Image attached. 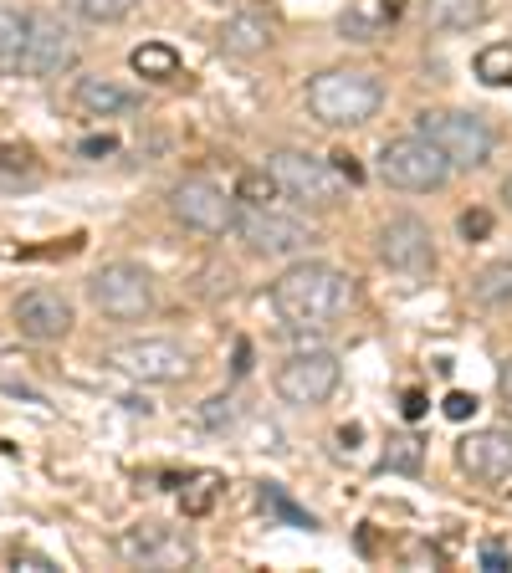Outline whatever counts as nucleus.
I'll list each match as a JSON object with an SVG mask.
<instances>
[{
    "label": "nucleus",
    "instance_id": "nucleus-35",
    "mask_svg": "<svg viewBox=\"0 0 512 573\" xmlns=\"http://www.w3.org/2000/svg\"><path fill=\"white\" fill-rule=\"evenodd\" d=\"M333 169H338V174H344V180H349V185H359V180H364V164H359L354 154H333Z\"/></svg>",
    "mask_w": 512,
    "mask_h": 573
},
{
    "label": "nucleus",
    "instance_id": "nucleus-28",
    "mask_svg": "<svg viewBox=\"0 0 512 573\" xmlns=\"http://www.w3.org/2000/svg\"><path fill=\"white\" fill-rule=\"evenodd\" d=\"M277 195H282V185L272 180L267 164H262V169H246L241 180H236V200H241V205H272Z\"/></svg>",
    "mask_w": 512,
    "mask_h": 573
},
{
    "label": "nucleus",
    "instance_id": "nucleus-1",
    "mask_svg": "<svg viewBox=\"0 0 512 573\" xmlns=\"http://www.w3.org/2000/svg\"><path fill=\"white\" fill-rule=\"evenodd\" d=\"M354 287L349 277L328 267V261H297L272 282V313L292 328V333H323L349 313Z\"/></svg>",
    "mask_w": 512,
    "mask_h": 573
},
{
    "label": "nucleus",
    "instance_id": "nucleus-29",
    "mask_svg": "<svg viewBox=\"0 0 512 573\" xmlns=\"http://www.w3.org/2000/svg\"><path fill=\"white\" fill-rule=\"evenodd\" d=\"M236 415H241V410H236L231 394H210V400L200 405V425H205V430H216V435H221V430H231V425H236Z\"/></svg>",
    "mask_w": 512,
    "mask_h": 573
},
{
    "label": "nucleus",
    "instance_id": "nucleus-39",
    "mask_svg": "<svg viewBox=\"0 0 512 573\" xmlns=\"http://www.w3.org/2000/svg\"><path fill=\"white\" fill-rule=\"evenodd\" d=\"M231 369H236V374H251V343H246V338L236 343V364H231Z\"/></svg>",
    "mask_w": 512,
    "mask_h": 573
},
{
    "label": "nucleus",
    "instance_id": "nucleus-27",
    "mask_svg": "<svg viewBox=\"0 0 512 573\" xmlns=\"http://www.w3.org/2000/svg\"><path fill=\"white\" fill-rule=\"evenodd\" d=\"M26 26H31V11H21V6H6V0H0V67H6V62L21 52Z\"/></svg>",
    "mask_w": 512,
    "mask_h": 573
},
{
    "label": "nucleus",
    "instance_id": "nucleus-21",
    "mask_svg": "<svg viewBox=\"0 0 512 573\" xmlns=\"http://www.w3.org/2000/svg\"><path fill=\"white\" fill-rule=\"evenodd\" d=\"M256 507H262L267 517H277L282 527H318V517L308 507H297L287 497V487H277V481H262V487H256Z\"/></svg>",
    "mask_w": 512,
    "mask_h": 573
},
{
    "label": "nucleus",
    "instance_id": "nucleus-20",
    "mask_svg": "<svg viewBox=\"0 0 512 573\" xmlns=\"http://www.w3.org/2000/svg\"><path fill=\"white\" fill-rule=\"evenodd\" d=\"M128 67H134L139 77H149V82H169L180 72V52L169 47V41H144V47L128 52Z\"/></svg>",
    "mask_w": 512,
    "mask_h": 573
},
{
    "label": "nucleus",
    "instance_id": "nucleus-2",
    "mask_svg": "<svg viewBox=\"0 0 512 573\" xmlns=\"http://www.w3.org/2000/svg\"><path fill=\"white\" fill-rule=\"evenodd\" d=\"M384 87L364 67H328L308 82V113L328 128H359L379 113Z\"/></svg>",
    "mask_w": 512,
    "mask_h": 573
},
{
    "label": "nucleus",
    "instance_id": "nucleus-3",
    "mask_svg": "<svg viewBox=\"0 0 512 573\" xmlns=\"http://www.w3.org/2000/svg\"><path fill=\"white\" fill-rule=\"evenodd\" d=\"M267 169L272 180L282 185V195H292L297 205H313V210H333L344 200V174L333 169V159H313L303 149H277L267 154Z\"/></svg>",
    "mask_w": 512,
    "mask_h": 573
},
{
    "label": "nucleus",
    "instance_id": "nucleus-9",
    "mask_svg": "<svg viewBox=\"0 0 512 573\" xmlns=\"http://www.w3.org/2000/svg\"><path fill=\"white\" fill-rule=\"evenodd\" d=\"M108 364L139 384H180L195 369L190 348H180L175 338H128L108 354Z\"/></svg>",
    "mask_w": 512,
    "mask_h": 573
},
{
    "label": "nucleus",
    "instance_id": "nucleus-37",
    "mask_svg": "<svg viewBox=\"0 0 512 573\" xmlns=\"http://www.w3.org/2000/svg\"><path fill=\"white\" fill-rule=\"evenodd\" d=\"M26 159H31L26 149H11V144H0V169H21Z\"/></svg>",
    "mask_w": 512,
    "mask_h": 573
},
{
    "label": "nucleus",
    "instance_id": "nucleus-26",
    "mask_svg": "<svg viewBox=\"0 0 512 573\" xmlns=\"http://www.w3.org/2000/svg\"><path fill=\"white\" fill-rule=\"evenodd\" d=\"M477 77L487 87H507L512 82V41H492V47L477 52Z\"/></svg>",
    "mask_w": 512,
    "mask_h": 573
},
{
    "label": "nucleus",
    "instance_id": "nucleus-13",
    "mask_svg": "<svg viewBox=\"0 0 512 573\" xmlns=\"http://www.w3.org/2000/svg\"><path fill=\"white\" fill-rule=\"evenodd\" d=\"M169 210H175L180 226L200 236H226L236 226V200H226V190L210 180H180L169 190Z\"/></svg>",
    "mask_w": 512,
    "mask_h": 573
},
{
    "label": "nucleus",
    "instance_id": "nucleus-16",
    "mask_svg": "<svg viewBox=\"0 0 512 573\" xmlns=\"http://www.w3.org/2000/svg\"><path fill=\"white\" fill-rule=\"evenodd\" d=\"M405 16V0H349L338 11V36L354 47H374L379 36H390V26Z\"/></svg>",
    "mask_w": 512,
    "mask_h": 573
},
{
    "label": "nucleus",
    "instance_id": "nucleus-34",
    "mask_svg": "<svg viewBox=\"0 0 512 573\" xmlns=\"http://www.w3.org/2000/svg\"><path fill=\"white\" fill-rule=\"evenodd\" d=\"M425 410H431V400H425L420 389H405V400H400V415H405V420H420Z\"/></svg>",
    "mask_w": 512,
    "mask_h": 573
},
{
    "label": "nucleus",
    "instance_id": "nucleus-10",
    "mask_svg": "<svg viewBox=\"0 0 512 573\" xmlns=\"http://www.w3.org/2000/svg\"><path fill=\"white\" fill-rule=\"evenodd\" d=\"M67 62H72V31L62 26V16L31 11L26 41H21V52L6 62V72H16V77H52Z\"/></svg>",
    "mask_w": 512,
    "mask_h": 573
},
{
    "label": "nucleus",
    "instance_id": "nucleus-19",
    "mask_svg": "<svg viewBox=\"0 0 512 573\" xmlns=\"http://www.w3.org/2000/svg\"><path fill=\"white\" fill-rule=\"evenodd\" d=\"M487 21V0H425V26L436 31H472Z\"/></svg>",
    "mask_w": 512,
    "mask_h": 573
},
{
    "label": "nucleus",
    "instance_id": "nucleus-32",
    "mask_svg": "<svg viewBox=\"0 0 512 573\" xmlns=\"http://www.w3.org/2000/svg\"><path fill=\"white\" fill-rule=\"evenodd\" d=\"M113 149H118V139H113V134H93V139H82V144H77V154H82V159H108Z\"/></svg>",
    "mask_w": 512,
    "mask_h": 573
},
{
    "label": "nucleus",
    "instance_id": "nucleus-38",
    "mask_svg": "<svg viewBox=\"0 0 512 573\" xmlns=\"http://www.w3.org/2000/svg\"><path fill=\"white\" fill-rule=\"evenodd\" d=\"M497 389H502V400H507V410H512V359H502V369H497Z\"/></svg>",
    "mask_w": 512,
    "mask_h": 573
},
{
    "label": "nucleus",
    "instance_id": "nucleus-23",
    "mask_svg": "<svg viewBox=\"0 0 512 573\" xmlns=\"http://www.w3.org/2000/svg\"><path fill=\"white\" fill-rule=\"evenodd\" d=\"M425 466V440L420 435H390V446L379 456V471H395V476H415Z\"/></svg>",
    "mask_w": 512,
    "mask_h": 573
},
{
    "label": "nucleus",
    "instance_id": "nucleus-33",
    "mask_svg": "<svg viewBox=\"0 0 512 573\" xmlns=\"http://www.w3.org/2000/svg\"><path fill=\"white\" fill-rule=\"evenodd\" d=\"M482 568H487V573H507V568H512V553H507L502 543H482Z\"/></svg>",
    "mask_w": 512,
    "mask_h": 573
},
{
    "label": "nucleus",
    "instance_id": "nucleus-24",
    "mask_svg": "<svg viewBox=\"0 0 512 573\" xmlns=\"http://www.w3.org/2000/svg\"><path fill=\"white\" fill-rule=\"evenodd\" d=\"M472 297L482 307H512V261H492L487 272H477Z\"/></svg>",
    "mask_w": 512,
    "mask_h": 573
},
{
    "label": "nucleus",
    "instance_id": "nucleus-17",
    "mask_svg": "<svg viewBox=\"0 0 512 573\" xmlns=\"http://www.w3.org/2000/svg\"><path fill=\"white\" fill-rule=\"evenodd\" d=\"M272 31H277V16H272V11L246 6V11H236V16L221 21L216 47H221L226 57H256V52L272 47Z\"/></svg>",
    "mask_w": 512,
    "mask_h": 573
},
{
    "label": "nucleus",
    "instance_id": "nucleus-15",
    "mask_svg": "<svg viewBox=\"0 0 512 573\" xmlns=\"http://www.w3.org/2000/svg\"><path fill=\"white\" fill-rule=\"evenodd\" d=\"M72 323H77V307H72L57 287H31V292L16 297V328H21L26 338H36V343L67 338Z\"/></svg>",
    "mask_w": 512,
    "mask_h": 573
},
{
    "label": "nucleus",
    "instance_id": "nucleus-22",
    "mask_svg": "<svg viewBox=\"0 0 512 573\" xmlns=\"http://www.w3.org/2000/svg\"><path fill=\"white\" fill-rule=\"evenodd\" d=\"M221 492H226V481H221L216 471H195V476H185V481H180V507H185V517H205L210 507H216Z\"/></svg>",
    "mask_w": 512,
    "mask_h": 573
},
{
    "label": "nucleus",
    "instance_id": "nucleus-40",
    "mask_svg": "<svg viewBox=\"0 0 512 573\" xmlns=\"http://www.w3.org/2000/svg\"><path fill=\"white\" fill-rule=\"evenodd\" d=\"M359 435H364L359 425H344V430H338V440H344V446H349V451H354V440H359Z\"/></svg>",
    "mask_w": 512,
    "mask_h": 573
},
{
    "label": "nucleus",
    "instance_id": "nucleus-41",
    "mask_svg": "<svg viewBox=\"0 0 512 573\" xmlns=\"http://www.w3.org/2000/svg\"><path fill=\"white\" fill-rule=\"evenodd\" d=\"M502 200L512 205V174H507V180H502Z\"/></svg>",
    "mask_w": 512,
    "mask_h": 573
},
{
    "label": "nucleus",
    "instance_id": "nucleus-6",
    "mask_svg": "<svg viewBox=\"0 0 512 573\" xmlns=\"http://www.w3.org/2000/svg\"><path fill=\"white\" fill-rule=\"evenodd\" d=\"M379 174H384V185H395V190H410V195H431L451 180V159L431 144V139H390L379 149Z\"/></svg>",
    "mask_w": 512,
    "mask_h": 573
},
{
    "label": "nucleus",
    "instance_id": "nucleus-5",
    "mask_svg": "<svg viewBox=\"0 0 512 573\" xmlns=\"http://www.w3.org/2000/svg\"><path fill=\"white\" fill-rule=\"evenodd\" d=\"M88 297L103 318L113 323H139L154 313V277L139 267V261H108V267L93 272Z\"/></svg>",
    "mask_w": 512,
    "mask_h": 573
},
{
    "label": "nucleus",
    "instance_id": "nucleus-12",
    "mask_svg": "<svg viewBox=\"0 0 512 573\" xmlns=\"http://www.w3.org/2000/svg\"><path fill=\"white\" fill-rule=\"evenodd\" d=\"M118 553L139 568H190L195 563V543L185 527H169V522H139L118 538Z\"/></svg>",
    "mask_w": 512,
    "mask_h": 573
},
{
    "label": "nucleus",
    "instance_id": "nucleus-30",
    "mask_svg": "<svg viewBox=\"0 0 512 573\" xmlns=\"http://www.w3.org/2000/svg\"><path fill=\"white\" fill-rule=\"evenodd\" d=\"M441 410H446V420H472L482 405H477V394H466V389H451Z\"/></svg>",
    "mask_w": 512,
    "mask_h": 573
},
{
    "label": "nucleus",
    "instance_id": "nucleus-11",
    "mask_svg": "<svg viewBox=\"0 0 512 573\" xmlns=\"http://www.w3.org/2000/svg\"><path fill=\"white\" fill-rule=\"evenodd\" d=\"M379 261L400 277H425L436 272V241L420 215H390L379 226Z\"/></svg>",
    "mask_w": 512,
    "mask_h": 573
},
{
    "label": "nucleus",
    "instance_id": "nucleus-8",
    "mask_svg": "<svg viewBox=\"0 0 512 573\" xmlns=\"http://www.w3.org/2000/svg\"><path fill=\"white\" fill-rule=\"evenodd\" d=\"M338 379H344V364H338V354H328V348H303V354H292L282 369H277V394L287 405L297 410H318L333 400Z\"/></svg>",
    "mask_w": 512,
    "mask_h": 573
},
{
    "label": "nucleus",
    "instance_id": "nucleus-18",
    "mask_svg": "<svg viewBox=\"0 0 512 573\" xmlns=\"http://www.w3.org/2000/svg\"><path fill=\"white\" fill-rule=\"evenodd\" d=\"M77 108L93 113V118H118V113H134L144 98L134 93V87H118L108 77H77Z\"/></svg>",
    "mask_w": 512,
    "mask_h": 573
},
{
    "label": "nucleus",
    "instance_id": "nucleus-31",
    "mask_svg": "<svg viewBox=\"0 0 512 573\" xmlns=\"http://www.w3.org/2000/svg\"><path fill=\"white\" fill-rule=\"evenodd\" d=\"M461 236L466 241H487L492 236V210H466L461 215Z\"/></svg>",
    "mask_w": 512,
    "mask_h": 573
},
{
    "label": "nucleus",
    "instance_id": "nucleus-25",
    "mask_svg": "<svg viewBox=\"0 0 512 573\" xmlns=\"http://www.w3.org/2000/svg\"><path fill=\"white\" fill-rule=\"evenodd\" d=\"M139 0H67V11L88 26H113V21H128Z\"/></svg>",
    "mask_w": 512,
    "mask_h": 573
},
{
    "label": "nucleus",
    "instance_id": "nucleus-36",
    "mask_svg": "<svg viewBox=\"0 0 512 573\" xmlns=\"http://www.w3.org/2000/svg\"><path fill=\"white\" fill-rule=\"evenodd\" d=\"M11 563H16V568H31V573H52V568H57L52 558H41V553H16Z\"/></svg>",
    "mask_w": 512,
    "mask_h": 573
},
{
    "label": "nucleus",
    "instance_id": "nucleus-4",
    "mask_svg": "<svg viewBox=\"0 0 512 573\" xmlns=\"http://www.w3.org/2000/svg\"><path fill=\"white\" fill-rule=\"evenodd\" d=\"M236 236L256 251V256H308L323 236L297 215H282L272 205H241L236 200Z\"/></svg>",
    "mask_w": 512,
    "mask_h": 573
},
{
    "label": "nucleus",
    "instance_id": "nucleus-14",
    "mask_svg": "<svg viewBox=\"0 0 512 573\" xmlns=\"http://www.w3.org/2000/svg\"><path fill=\"white\" fill-rule=\"evenodd\" d=\"M456 461L461 471L482 481V487H497V492H512V430H472L456 446Z\"/></svg>",
    "mask_w": 512,
    "mask_h": 573
},
{
    "label": "nucleus",
    "instance_id": "nucleus-7",
    "mask_svg": "<svg viewBox=\"0 0 512 573\" xmlns=\"http://www.w3.org/2000/svg\"><path fill=\"white\" fill-rule=\"evenodd\" d=\"M415 134L431 139L451 159V169H482L492 159V149H497L492 128L477 113H420L415 118Z\"/></svg>",
    "mask_w": 512,
    "mask_h": 573
}]
</instances>
